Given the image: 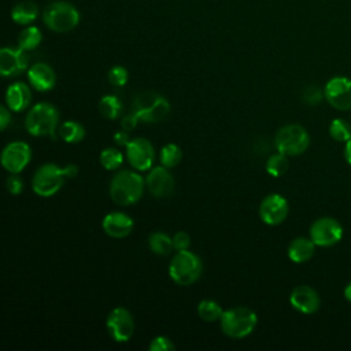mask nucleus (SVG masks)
<instances>
[{
    "instance_id": "f257e3e1",
    "label": "nucleus",
    "mask_w": 351,
    "mask_h": 351,
    "mask_svg": "<svg viewBox=\"0 0 351 351\" xmlns=\"http://www.w3.org/2000/svg\"><path fill=\"white\" fill-rule=\"evenodd\" d=\"M144 185L145 181L138 173L121 170L110 181V196L119 206H130L141 199Z\"/></svg>"
},
{
    "instance_id": "e433bc0d",
    "label": "nucleus",
    "mask_w": 351,
    "mask_h": 351,
    "mask_svg": "<svg viewBox=\"0 0 351 351\" xmlns=\"http://www.w3.org/2000/svg\"><path fill=\"white\" fill-rule=\"evenodd\" d=\"M137 123H138V118H137L133 112L125 115V117L121 119V128H122L123 130H126V132H132V130L137 126Z\"/></svg>"
},
{
    "instance_id": "7ed1b4c3",
    "label": "nucleus",
    "mask_w": 351,
    "mask_h": 351,
    "mask_svg": "<svg viewBox=\"0 0 351 351\" xmlns=\"http://www.w3.org/2000/svg\"><path fill=\"white\" fill-rule=\"evenodd\" d=\"M219 322L223 335L230 339H243L254 332L258 324V317L254 310L237 306L225 310Z\"/></svg>"
},
{
    "instance_id": "412c9836",
    "label": "nucleus",
    "mask_w": 351,
    "mask_h": 351,
    "mask_svg": "<svg viewBox=\"0 0 351 351\" xmlns=\"http://www.w3.org/2000/svg\"><path fill=\"white\" fill-rule=\"evenodd\" d=\"M315 244L311 239L296 237L288 245V258L295 263L307 262L314 255Z\"/></svg>"
},
{
    "instance_id": "20e7f679",
    "label": "nucleus",
    "mask_w": 351,
    "mask_h": 351,
    "mask_svg": "<svg viewBox=\"0 0 351 351\" xmlns=\"http://www.w3.org/2000/svg\"><path fill=\"white\" fill-rule=\"evenodd\" d=\"M132 112L145 123L163 121L170 112V103L156 92H143L132 103Z\"/></svg>"
},
{
    "instance_id": "ea45409f",
    "label": "nucleus",
    "mask_w": 351,
    "mask_h": 351,
    "mask_svg": "<svg viewBox=\"0 0 351 351\" xmlns=\"http://www.w3.org/2000/svg\"><path fill=\"white\" fill-rule=\"evenodd\" d=\"M64 171H66L67 178H73V177H75V176H77V173H78V167H77L75 165H73V163H69V165L64 167Z\"/></svg>"
},
{
    "instance_id": "c756f323",
    "label": "nucleus",
    "mask_w": 351,
    "mask_h": 351,
    "mask_svg": "<svg viewBox=\"0 0 351 351\" xmlns=\"http://www.w3.org/2000/svg\"><path fill=\"white\" fill-rule=\"evenodd\" d=\"M288 170V159L287 155L277 152L269 156L267 162H266V171L271 176V177H281L287 173Z\"/></svg>"
},
{
    "instance_id": "a211bd4d",
    "label": "nucleus",
    "mask_w": 351,
    "mask_h": 351,
    "mask_svg": "<svg viewBox=\"0 0 351 351\" xmlns=\"http://www.w3.org/2000/svg\"><path fill=\"white\" fill-rule=\"evenodd\" d=\"M101 226H103L104 233L108 234L110 237L122 239V237H126L132 233L133 219L125 213L114 211V213L107 214L103 218Z\"/></svg>"
},
{
    "instance_id": "1a4fd4ad",
    "label": "nucleus",
    "mask_w": 351,
    "mask_h": 351,
    "mask_svg": "<svg viewBox=\"0 0 351 351\" xmlns=\"http://www.w3.org/2000/svg\"><path fill=\"white\" fill-rule=\"evenodd\" d=\"M343 237V226L339 221L330 217H322L310 226V239L318 247H330L339 243Z\"/></svg>"
},
{
    "instance_id": "4be33fe9",
    "label": "nucleus",
    "mask_w": 351,
    "mask_h": 351,
    "mask_svg": "<svg viewBox=\"0 0 351 351\" xmlns=\"http://www.w3.org/2000/svg\"><path fill=\"white\" fill-rule=\"evenodd\" d=\"M60 138L69 144H77L84 140L85 129L80 122L75 121H66L59 126L58 130Z\"/></svg>"
},
{
    "instance_id": "393cba45",
    "label": "nucleus",
    "mask_w": 351,
    "mask_h": 351,
    "mask_svg": "<svg viewBox=\"0 0 351 351\" xmlns=\"http://www.w3.org/2000/svg\"><path fill=\"white\" fill-rule=\"evenodd\" d=\"M197 315L206 321V322H215L219 321L222 317V307L219 303H217L215 300L211 299H203L199 302L197 304Z\"/></svg>"
},
{
    "instance_id": "2f4dec72",
    "label": "nucleus",
    "mask_w": 351,
    "mask_h": 351,
    "mask_svg": "<svg viewBox=\"0 0 351 351\" xmlns=\"http://www.w3.org/2000/svg\"><path fill=\"white\" fill-rule=\"evenodd\" d=\"M128 70L123 66H114L108 71V81L114 86H123L128 82Z\"/></svg>"
},
{
    "instance_id": "aec40b11",
    "label": "nucleus",
    "mask_w": 351,
    "mask_h": 351,
    "mask_svg": "<svg viewBox=\"0 0 351 351\" xmlns=\"http://www.w3.org/2000/svg\"><path fill=\"white\" fill-rule=\"evenodd\" d=\"M32 101V90L25 82H14L5 92V103L11 111L19 112L29 107Z\"/></svg>"
},
{
    "instance_id": "4c0bfd02",
    "label": "nucleus",
    "mask_w": 351,
    "mask_h": 351,
    "mask_svg": "<svg viewBox=\"0 0 351 351\" xmlns=\"http://www.w3.org/2000/svg\"><path fill=\"white\" fill-rule=\"evenodd\" d=\"M130 138H129V132L126 130H119L114 134V143L118 145V147H126L129 144Z\"/></svg>"
},
{
    "instance_id": "f8f14e48",
    "label": "nucleus",
    "mask_w": 351,
    "mask_h": 351,
    "mask_svg": "<svg viewBox=\"0 0 351 351\" xmlns=\"http://www.w3.org/2000/svg\"><path fill=\"white\" fill-rule=\"evenodd\" d=\"M126 148V158L133 169L145 171L152 167L155 159V149L149 140L144 137H136L129 141Z\"/></svg>"
},
{
    "instance_id": "473e14b6",
    "label": "nucleus",
    "mask_w": 351,
    "mask_h": 351,
    "mask_svg": "<svg viewBox=\"0 0 351 351\" xmlns=\"http://www.w3.org/2000/svg\"><path fill=\"white\" fill-rule=\"evenodd\" d=\"M174 348H176V346L166 336H156V337H154L149 341V346H148L149 351H171Z\"/></svg>"
},
{
    "instance_id": "c9c22d12",
    "label": "nucleus",
    "mask_w": 351,
    "mask_h": 351,
    "mask_svg": "<svg viewBox=\"0 0 351 351\" xmlns=\"http://www.w3.org/2000/svg\"><path fill=\"white\" fill-rule=\"evenodd\" d=\"M173 245L177 251H182V250H188L191 245V237L186 232H177L173 236Z\"/></svg>"
},
{
    "instance_id": "b1692460",
    "label": "nucleus",
    "mask_w": 351,
    "mask_h": 351,
    "mask_svg": "<svg viewBox=\"0 0 351 351\" xmlns=\"http://www.w3.org/2000/svg\"><path fill=\"white\" fill-rule=\"evenodd\" d=\"M148 245L149 250L156 254V255H169L171 250L174 248L173 245V237L165 234L163 232H154L148 237Z\"/></svg>"
},
{
    "instance_id": "79ce46f5",
    "label": "nucleus",
    "mask_w": 351,
    "mask_h": 351,
    "mask_svg": "<svg viewBox=\"0 0 351 351\" xmlns=\"http://www.w3.org/2000/svg\"><path fill=\"white\" fill-rule=\"evenodd\" d=\"M344 298L351 302V281L347 284V287L344 288Z\"/></svg>"
},
{
    "instance_id": "9d476101",
    "label": "nucleus",
    "mask_w": 351,
    "mask_h": 351,
    "mask_svg": "<svg viewBox=\"0 0 351 351\" xmlns=\"http://www.w3.org/2000/svg\"><path fill=\"white\" fill-rule=\"evenodd\" d=\"M106 326L110 336L117 343H126L134 332V321L132 313L125 307H115L107 317Z\"/></svg>"
},
{
    "instance_id": "7c9ffc66",
    "label": "nucleus",
    "mask_w": 351,
    "mask_h": 351,
    "mask_svg": "<svg viewBox=\"0 0 351 351\" xmlns=\"http://www.w3.org/2000/svg\"><path fill=\"white\" fill-rule=\"evenodd\" d=\"M329 134L336 141H347L351 138V122H346L341 118H336L329 125Z\"/></svg>"
},
{
    "instance_id": "f3484780",
    "label": "nucleus",
    "mask_w": 351,
    "mask_h": 351,
    "mask_svg": "<svg viewBox=\"0 0 351 351\" xmlns=\"http://www.w3.org/2000/svg\"><path fill=\"white\" fill-rule=\"evenodd\" d=\"M27 67V55L19 47L1 48L0 51V74L3 77H14L23 73Z\"/></svg>"
},
{
    "instance_id": "c85d7f7f",
    "label": "nucleus",
    "mask_w": 351,
    "mask_h": 351,
    "mask_svg": "<svg viewBox=\"0 0 351 351\" xmlns=\"http://www.w3.org/2000/svg\"><path fill=\"white\" fill-rule=\"evenodd\" d=\"M99 160H100V165L106 170H115V169H118L122 165L123 155H122V152L119 149L108 147V148H104L100 152Z\"/></svg>"
},
{
    "instance_id": "ddd939ff",
    "label": "nucleus",
    "mask_w": 351,
    "mask_h": 351,
    "mask_svg": "<svg viewBox=\"0 0 351 351\" xmlns=\"http://www.w3.org/2000/svg\"><path fill=\"white\" fill-rule=\"evenodd\" d=\"M32 159V149L25 141H12L1 152V166L11 173H21Z\"/></svg>"
},
{
    "instance_id": "0eeeda50",
    "label": "nucleus",
    "mask_w": 351,
    "mask_h": 351,
    "mask_svg": "<svg viewBox=\"0 0 351 351\" xmlns=\"http://www.w3.org/2000/svg\"><path fill=\"white\" fill-rule=\"evenodd\" d=\"M66 178L64 167L62 169L55 163H45L36 170L32 180V189L41 197H49L62 188Z\"/></svg>"
},
{
    "instance_id": "58836bf2",
    "label": "nucleus",
    "mask_w": 351,
    "mask_h": 351,
    "mask_svg": "<svg viewBox=\"0 0 351 351\" xmlns=\"http://www.w3.org/2000/svg\"><path fill=\"white\" fill-rule=\"evenodd\" d=\"M8 110L10 108H7L4 106L0 107V129L1 130H4L8 126V123L11 122V114Z\"/></svg>"
},
{
    "instance_id": "f704fd0d",
    "label": "nucleus",
    "mask_w": 351,
    "mask_h": 351,
    "mask_svg": "<svg viewBox=\"0 0 351 351\" xmlns=\"http://www.w3.org/2000/svg\"><path fill=\"white\" fill-rule=\"evenodd\" d=\"M322 99V92L318 86H307L304 90H303V101H306L307 104H317L319 103Z\"/></svg>"
},
{
    "instance_id": "4468645a",
    "label": "nucleus",
    "mask_w": 351,
    "mask_h": 351,
    "mask_svg": "<svg viewBox=\"0 0 351 351\" xmlns=\"http://www.w3.org/2000/svg\"><path fill=\"white\" fill-rule=\"evenodd\" d=\"M288 202L280 193H270L259 204V217L266 225H280L288 215Z\"/></svg>"
},
{
    "instance_id": "a19ab883",
    "label": "nucleus",
    "mask_w": 351,
    "mask_h": 351,
    "mask_svg": "<svg viewBox=\"0 0 351 351\" xmlns=\"http://www.w3.org/2000/svg\"><path fill=\"white\" fill-rule=\"evenodd\" d=\"M344 156H346V160L348 162V165H351V138L346 141V147H344Z\"/></svg>"
},
{
    "instance_id": "f03ea898",
    "label": "nucleus",
    "mask_w": 351,
    "mask_h": 351,
    "mask_svg": "<svg viewBox=\"0 0 351 351\" xmlns=\"http://www.w3.org/2000/svg\"><path fill=\"white\" fill-rule=\"evenodd\" d=\"M59 123V111L55 106L47 101L34 104L25 118V128L34 137H55Z\"/></svg>"
},
{
    "instance_id": "6ab92c4d",
    "label": "nucleus",
    "mask_w": 351,
    "mask_h": 351,
    "mask_svg": "<svg viewBox=\"0 0 351 351\" xmlns=\"http://www.w3.org/2000/svg\"><path fill=\"white\" fill-rule=\"evenodd\" d=\"M27 78L30 85L38 92H48L56 84V75L53 69L47 63H34L29 71Z\"/></svg>"
},
{
    "instance_id": "72a5a7b5",
    "label": "nucleus",
    "mask_w": 351,
    "mask_h": 351,
    "mask_svg": "<svg viewBox=\"0 0 351 351\" xmlns=\"http://www.w3.org/2000/svg\"><path fill=\"white\" fill-rule=\"evenodd\" d=\"M5 188L11 195H19L23 191V181L18 173H11L5 180Z\"/></svg>"
},
{
    "instance_id": "6e6552de",
    "label": "nucleus",
    "mask_w": 351,
    "mask_h": 351,
    "mask_svg": "<svg viewBox=\"0 0 351 351\" xmlns=\"http://www.w3.org/2000/svg\"><path fill=\"white\" fill-rule=\"evenodd\" d=\"M44 23L53 32L64 33L74 29L80 22V12L69 3L56 1L49 4L43 14Z\"/></svg>"
},
{
    "instance_id": "dca6fc26",
    "label": "nucleus",
    "mask_w": 351,
    "mask_h": 351,
    "mask_svg": "<svg viewBox=\"0 0 351 351\" xmlns=\"http://www.w3.org/2000/svg\"><path fill=\"white\" fill-rule=\"evenodd\" d=\"M291 306L303 314H313L319 308L321 299L318 292L308 285H298L289 295Z\"/></svg>"
},
{
    "instance_id": "423d86ee",
    "label": "nucleus",
    "mask_w": 351,
    "mask_h": 351,
    "mask_svg": "<svg viewBox=\"0 0 351 351\" xmlns=\"http://www.w3.org/2000/svg\"><path fill=\"white\" fill-rule=\"evenodd\" d=\"M310 144V136L307 130L298 125L289 123L278 129L274 137V145L278 152L287 156H296L303 154Z\"/></svg>"
},
{
    "instance_id": "cd10ccee",
    "label": "nucleus",
    "mask_w": 351,
    "mask_h": 351,
    "mask_svg": "<svg viewBox=\"0 0 351 351\" xmlns=\"http://www.w3.org/2000/svg\"><path fill=\"white\" fill-rule=\"evenodd\" d=\"M182 159V151L177 144H166L162 149H160V163L167 167H176Z\"/></svg>"
},
{
    "instance_id": "bb28decb",
    "label": "nucleus",
    "mask_w": 351,
    "mask_h": 351,
    "mask_svg": "<svg viewBox=\"0 0 351 351\" xmlns=\"http://www.w3.org/2000/svg\"><path fill=\"white\" fill-rule=\"evenodd\" d=\"M41 32L40 29L34 27V26H27L26 29H23L18 37V47L23 51H30L38 47V44L41 43Z\"/></svg>"
},
{
    "instance_id": "a878e982",
    "label": "nucleus",
    "mask_w": 351,
    "mask_h": 351,
    "mask_svg": "<svg viewBox=\"0 0 351 351\" xmlns=\"http://www.w3.org/2000/svg\"><path fill=\"white\" fill-rule=\"evenodd\" d=\"M99 111L107 119H117L122 112V103L115 95H106L99 101Z\"/></svg>"
},
{
    "instance_id": "2eb2a0df",
    "label": "nucleus",
    "mask_w": 351,
    "mask_h": 351,
    "mask_svg": "<svg viewBox=\"0 0 351 351\" xmlns=\"http://www.w3.org/2000/svg\"><path fill=\"white\" fill-rule=\"evenodd\" d=\"M145 186L155 197H167L174 189V178L167 167L163 165L156 166L148 173L145 178Z\"/></svg>"
},
{
    "instance_id": "5701e85b",
    "label": "nucleus",
    "mask_w": 351,
    "mask_h": 351,
    "mask_svg": "<svg viewBox=\"0 0 351 351\" xmlns=\"http://www.w3.org/2000/svg\"><path fill=\"white\" fill-rule=\"evenodd\" d=\"M38 10L37 5L32 1H22L18 3L12 12H11V18L14 19V22L19 23V25H29L30 22H33L37 18Z\"/></svg>"
},
{
    "instance_id": "9b49d317",
    "label": "nucleus",
    "mask_w": 351,
    "mask_h": 351,
    "mask_svg": "<svg viewBox=\"0 0 351 351\" xmlns=\"http://www.w3.org/2000/svg\"><path fill=\"white\" fill-rule=\"evenodd\" d=\"M325 99L336 110L346 111L351 108V80L344 75L330 78L324 89Z\"/></svg>"
},
{
    "instance_id": "39448f33",
    "label": "nucleus",
    "mask_w": 351,
    "mask_h": 351,
    "mask_svg": "<svg viewBox=\"0 0 351 351\" xmlns=\"http://www.w3.org/2000/svg\"><path fill=\"white\" fill-rule=\"evenodd\" d=\"M203 265L200 258L191 252L189 250L178 251L170 265H169V276L170 278L181 287H186L193 284L202 274Z\"/></svg>"
}]
</instances>
